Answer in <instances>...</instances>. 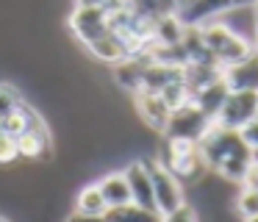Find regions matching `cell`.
I'll return each mask as SVG.
<instances>
[{
  "label": "cell",
  "mask_w": 258,
  "mask_h": 222,
  "mask_svg": "<svg viewBox=\"0 0 258 222\" xmlns=\"http://www.w3.org/2000/svg\"><path fill=\"white\" fill-rule=\"evenodd\" d=\"M214 125V120L206 114V111H200V105H195L191 100H186L183 105H178V108L169 114V122L167 128H164V136L167 139H183V142H200L203 136H206V131Z\"/></svg>",
  "instance_id": "cell-3"
},
{
  "label": "cell",
  "mask_w": 258,
  "mask_h": 222,
  "mask_svg": "<svg viewBox=\"0 0 258 222\" xmlns=\"http://www.w3.org/2000/svg\"><path fill=\"white\" fill-rule=\"evenodd\" d=\"M222 81L230 92H258V53L222 67Z\"/></svg>",
  "instance_id": "cell-9"
},
{
  "label": "cell",
  "mask_w": 258,
  "mask_h": 222,
  "mask_svg": "<svg viewBox=\"0 0 258 222\" xmlns=\"http://www.w3.org/2000/svg\"><path fill=\"white\" fill-rule=\"evenodd\" d=\"M239 133H241V139H244V142H247V144H250V147H252V150H255V147H258V120H255V117H252V120H250V122H247V125H244V128H241V131H239Z\"/></svg>",
  "instance_id": "cell-21"
},
{
  "label": "cell",
  "mask_w": 258,
  "mask_h": 222,
  "mask_svg": "<svg viewBox=\"0 0 258 222\" xmlns=\"http://www.w3.org/2000/svg\"><path fill=\"white\" fill-rule=\"evenodd\" d=\"M20 158V144H17V136L12 133L0 131V166H9Z\"/></svg>",
  "instance_id": "cell-18"
},
{
  "label": "cell",
  "mask_w": 258,
  "mask_h": 222,
  "mask_svg": "<svg viewBox=\"0 0 258 222\" xmlns=\"http://www.w3.org/2000/svg\"><path fill=\"white\" fill-rule=\"evenodd\" d=\"M255 120H258V111H255Z\"/></svg>",
  "instance_id": "cell-26"
},
{
  "label": "cell",
  "mask_w": 258,
  "mask_h": 222,
  "mask_svg": "<svg viewBox=\"0 0 258 222\" xmlns=\"http://www.w3.org/2000/svg\"><path fill=\"white\" fill-rule=\"evenodd\" d=\"M230 89L225 86V81L219 78V81H214V83H208V86H203L200 92H195L191 94V103L195 105H200V111H206L208 117H217V111H219V105H222V100H225V94H228Z\"/></svg>",
  "instance_id": "cell-14"
},
{
  "label": "cell",
  "mask_w": 258,
  "mask_h": 222,
  "mask_svg": "<svg viewBox=\"0 0 258 222\" xmlns=\"http://www.w3.org/2000/svg\"><path fill=\"white\" fill-rule=\"evenodd\" d=\"M70 31L89 47L95 39H100L103 33L111 31V14H108L106 6L103 9H84V6H78L70 14Z\"/></svg>",
  "instance_id": "cell-7"
},
{
  "label": "cell",
  "mask_w": 258,
  "mask_h": 222,
  "mask_svg": "<svg viewBox=\"0 0 258 222\" xmlns=\"http://www.w3.org/2000/svg\"><path fill=\"white\" fill-rule=\"evenodd\" d=\"M64 222H106V214H84V211L75 208Z\"/></svg>",
  "instance_id": "cell-22"
},
{
  "label": "cell",
  "mask_w": 258,
  "mask_h": 222,
  "mask_svg": "<svg viewBox=\"0 0 258 222\" xmlns=\"http://www.w3.org/2000/svg\"><path fill=\"white\" fill-rule=\"evenodd\" d=\"M17 144H20V155H25V158H47L53 150V142H50V133H47L45 122L28 128L23 136H17Z\"/></svg>",
  "instance_id": "cell-12"
},
{
  "label": "cell",
  "mask_w": 258,
  "mask_h": 222,
  "mask_svg": "<svg viewBox=\"0 0 258 222\" xmlns=\"http://www.w3.org/2000/svg\"><path fill=\"white\" fill-rule=\"evenodd\" d=\"M255 111H258V92H228L217 117H214V122L222 128L241 131L255 117Z\"/></svg>",
  "instance_id": "cell-5"
},
{
  "label": "cell",
  "mask_w": 258,
  "mask_h": 222,
  "mask_svg": "<svg viewBox=\"0 0 258 222\" xmlns=\"http://www.w3.org/2000/svg\"><path fill=\"white\" fill-rule=\"evenodd\" d=\"M0 222H9V219H6V216H0Z\"/></svg>",
  "instance_id": "cell-25"
},
{
  "label": "cell",
  "mask_w": 258,
  "mask_h": 222,
  "mask_svg": "<svg viewBox=\"0 0 258 222\" xmlns=\"http://www.w3.org/2000/svg\"><path fill=\"white\" fill-rule=\"evenodd\" d=\"M75 3L84 9H103V6H108V0H75Z\"/></svg>",
  "instance_id": "cell-23"
},
{
  "label": "cell",
  "mask_w": 258,
  "mask_h": 222,
  "mask_svg": "<svg viewBox=\"0 0 258 222\" xmlns=\"http://www.w3.org/2000/svg\"><path fill=\"white\" fill-rule=\"evenodd\" d=\"M136 105H139V114L145 117V122L153 128V131H164V128H167L172 108H169L167 100H164L158 92H147V89L136 92Z\"/></svg>",
  "instance_id": "cell-10"
},
{
  "label": "cell",
  "mask_w": 258,
  "mask_h": 222,
  "mask_svg": "<svg viewBox=\"0 0 258 222\" xmlns=\"http://www.w3.org/2000/svg\"><path fill=\"white\" fill-rule=\"evenodd\" d=\"M89 50H92L95 59L103 61V64H119V61L131 59L128 44H125V39L119 36L117 31H108V33H103L100 39H95V42L89 44Z\"/></svg>",
  "instance_id": "cell-11"
},
{
  "label": "cell",
  "mask_w": 258,
  "mask_h": 222,
  "mask_svg": "<svg viewBox=\"0 0 258 222\" xmlns=\"http://www.w3.org/2000/svg\"><path fill=\"white\" fill-rule=\"evenodd\" d=\"M106 222H161V214L156 208H142L136 203H128L119 208H108Z\"/></svg>",
  "instance_id": "cell-15"
},
{
  "label": "cell",
  "mask_w": 258,
  "mask_h": 222,
  "mask_svg": "<svg viewBox=\"0 0 258 222\" xmlns=\"http://www.w3.org/2000/svg\"><path fill=\"white\" fill-rule=\"evenodd\" d=\"M203 164L225 181H244L252 166V147L241 139L239 131L214 122L206 136L197 142Z\"/></svg>",
  "instance_id": "cell-1"
},
{
  "label": "cell",
  "mask_w": 258,
  "mask_h": 222,
  "mask_svg": "<svg viewBox=\"0 0 258 222\" xmlns=\"http://www.w3.org/2000/svg\"><path fill=\"white\" fill-rule=\"evenodd\" d=\"M255 0H186L180 6L178 17L183 25H200V22H211V20H219L225 17L228 11L233 9H247L252 6Z\"/></svg>",
  "instance_id": "cell-6"
},
{
  "label": "cell",
  "mask_w": 258,
  "mask_h": 222,
  "mask_svg": "<svg viewBox=\"0 0 258 222\" xmlns=\"http://www.w3.org/2000/svg\"><path fill=\"white\" fill-rule=\"evenodd\" d=\"M150 166V178H153V200H156V211L158 214H169V211L186 205V194L180 186V178L172 175L164 164H158L156 158H147Z\"/></svg>",
  "instance_id": "cell-4"
},
{
  "label": "cell",
  "mask_w": 258,
  "mask_h": 222,
  "mask_svg": "<svg viewBox=\"0 0 258 222\" xmlns=\"http://www.w3.org/2000/svg\"><path fill=\"white\" fill-rule=\"evenodd\" d=\"M252 164H258V147L252 150Z\"/></svg>",
  "instance_id": "cell-24"
},
{
  "label": "cell",
  "mask_w": 258,
  "mask_h": 222,
  "mask_svg": "<svg viewBox=\"0 0 258 222\" xmlns=\"http://www.w3.org/2000/svg\"><path fill=\"white\" fill-rule=\"evenodd\" d=\"M161 222H197V211L189 208V205H180L169 214H161Z\"/></svg>",
  "instance_id": "cell-19"
},
{
  "label": "cell",
  "mask_w": 258,
  "mask_h": 222,
  "mask_svg": "<svg viewBox=\"0 0 258 222\" xmlns=\"http://www.w3.org/2000/svg\"><path fill=\"white\" fill-rule=\"evenodd\" d=\"M20 100H23V97H20V94L14 92L12 86H9V83H3V86H0V117L6 114L9 108H14Z\"/></svg>",
  "instance_id": "cell-20"
},
{
  "label": "cell",
  "mask_w": 258,
  "mask_h": 222,
  "mask_svg": "<svg viewBox=\"0 0 258 222\" xmlns=\"http://www.w3.org/2000/svg\"><path fill=\"white\" fill-rule=\"evenodd\" d=\"M97 189H100L103 200L108 203V208H119V205L134 203L131 200V186L125 181V172H106L97 181Z\"/></svg>",
  "instance_id": "cell-13"
},
{
  "label": "cell",
  "mask_w": 258,
  "mask_h": 222,
  "mask_svg": "<svg viewBox=\"0 0 258 222\" xmlns=\"http://www.w3.org/2000/svg\"><path fill=\"white\" fill-rule=\"evenodd\" d=\"M125 181L131 186V200L142 208H156V200H153V178H150V166H147V158L131 161L125 166Z\"/></svg>",
  "instance_id": "cell-8"
},
{
  "label": "cell",
  "mask_w": 258,
  "mask_h": 222,
  "mask_svg": "<svg viewBox=\"0 0 258 222\" xmlns=\"http://www.w3.org/2000/svg\"><path fill=\"white\" fill-rule=\"evenodd\" d=\"M75 208L84 211V214H106V211H108V203L103 200L97 183H89V186H84V189L78 192V197H75Z\"/></svg>",
  "instance_id": "cell-16"
},
{
  "label": "cell",
  "mask_w": 258,
  "mask_h": 222,
  "mask_svg": "<svg viewBox=\"0 0 258 222\" xmlns=\"http://www.w3.org/2000/svg\"><path fill=\"white\" fill-rule=\"evenodd\" d=\"M200 28V36L206 42V47L211 50L214 61L219 67H230L236 61H244L247 56L255 53V44H252L250 36H241L239 31H233L225 22L211 20L208 25H197Z\"/></svg>",
  "instance_id": "cell-2"
},
{
  "label": "cell",
  "mask_w": 258,
  "mask_h": 222,
  "mask_svg": "<svg viewBox=\"0 0 258 222\" xmlns=\"http://www.w3.org/2000/svg\"><path fill=\"white\" fill-rule=\"evenodd\" d=\"M236 208H239V214L244 219H255L258 216V186H247L244 183V192L236 200Z\"/></svg>",
  "instance_id": "cell-17"
}]
</instances>
